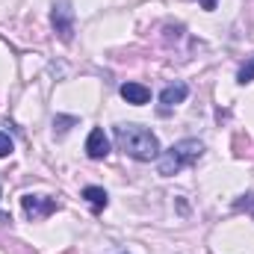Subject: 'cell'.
Returning <instances> with one entry per match:
<instances>
[{
  "instance_id": "6da1fadb",
  "label": "cell",
  "mask_w": 254,
  "mask_h": 254,
  "mask_svg": "<svg viewBox=\"0 0 254 254\" xmlns=\"http://www.w3.org/2000/svg\"><path fill=\"white\" fill-rule=\"evenodd\" d=\"M116 133V142L119 148L125 151L127 157L133 160H142V163H151L160 157V139L142 125H116L113 127Z\"/></svg>"
},
{
  "instance_id": "7a4b0ae2",
  "label": "cell",
  "mask_w": 254,
  "mask_h": 254,
  "mask_svg": "<svg viewBox=\"0 0 254 254\" xmlns=\"http://www.w3.org/2000/svg\"><path fill=\"white\" fill-rule=\"evenodd\" d=\"M201 154H204V142H198V139H181V142H175L169 151H163L157 157V172L163 178H172L181 169L192 166L195 160H201Z\"/></svg>"
},
{
  "instance_id": "3957f363",
  "label": "cell",
  "mask_w": 254,
  "mask_h": 254,
  "mask_svg": "<svg viewBox=\"0 0 254 254\" xmlns=\"http://www.w3.org/2000/svg\"><path fill=\"white\" fill-rule=\"evenodd\" d=\"M21 207H24V213H27V219H33V222H42V219H48L51 213H57V198H45V195H24L21 198Z\"/></svg>"
},
{
  "instance_id": "277c9868",
  "label": "cell",
  "mask_w": 254,
  "mask_h": 254,
  "mask_svg": "<svg viewBox=\"0 0 254 254\" xmlns=\"http://www.w3.org/2000/svg\"><path fill=\"white\" fill-rule=\"evenodd\" d=\"M51 21H54V30L60 33V39H63V42H71V36H74V9H71L68 0H60V3L54 6Z\"/></svg>"
},
{
  "instance_id": "5b68a950",
  "label": "cell",
  "mask_w": 254,
  "mask_h": 254,
  "mask_svg": "<svg viewBox=\"0 0 254 254\" xmlns=\"http://www.w3.org/2000/svg\"><path fill=\"white\" fill-rule=\"evenodd\" d=\"M187 95H190V86H187V83H172V86H166V89L160 92V113L166 116L172 107L184 104V101H187Z\"/></svg>"
},
{
  "instance_id": "8992f818",
  "label": "cell",
  "mask_w": 254,
  "mask_h": 254,
  "mask_svg": "<svg viewBox=\"0 0 254 254\" xmlns=\"http://www.w3.org/2000/svg\"><path fill=\"white\" fill-rule=\"evenodd\" d=\"M86 154H89L92 160H104V157L110 154V139H107V133H104L101 127H95V130L89 133V139H86Z\"/></svg>"
},
{
  "instance_id": "52a82bcc",
  "label": "cell",
  "mask_w": 254,
  "mask_h": 254,
  "mask_svg": "<svg viewBox=\"0 0 254 254\" xmlns=\"http://www.w3.org/2000/svg\"><path fill=\"white\" fill-rule=\"evenodd\" d=\"M122 98H125L127 104H133V107H142V104L151 101V89L142 86V83H125L122 86Z\"/></svg>"
},
{
  "instance_id": "ba28073f",
  "label": "cell",
  "mask_w": 254,
  "mask_h": 254,
  "mask_svg": "<svg viewBox=\"0 0 254 254\" xmlns=\"http://www.w3.org/2000/svg\"><path fill=\"white\" fill-rule=\"evenodd\" d=\"M83 198H86L95 210H104V207L110 204V195L101 190V187H86V190H83Z\"/></svg>"
},
{
  "instance_id": "9c48e42d",
  "label": "cell",
  "mask_w": 254,
  "mask_h": 254,
  "mask_svg": "<svg viewBox=\"0 0 254 254\" xmlns=\"http://www.w3.org/2000/svg\"><path fill=\"white\" fill-rule=\"evenodd\" d=\"M237 80H240L243 86H246V83H252V80H254V57H252V60H249L246 65H243V68H240V74H237Z\"/></svg>"
},
{
  "instance_id": "30bf717a",
  "label": "cell",
  "mask_w": 254,
  "mask_h": 254,
  "mask_svg": "<svg viewBox=\"0 0 254 254\" xmlns=\"http://www.w3.org/2000/svg\"><path fill=\"white\" fill-rule=\"evenodd\" d=\"M71 125H77V119H74V116H60V119L54 122V127H57L60 133H65V130H68Z\"/></svg>"
},
{
  "instance_id": "8fae6325",
  "label": "cell",
  "mask_w": 254,
  "mask_h": 254,
  "mask_svg": "<svg viewBox=\"0 0 254 254\" xmlns=\"http://www.w3.org/2000/svg\"><path fill=\"white\" fill-rule=\"evenodd\" d=\"M12 154V139L6 133H0V157H9Z\"/></svg>"
},
{
  "instance_id": "7c38bea8",
  "label": "cell",
  "mask_w": 254,
  "mask_h": 254,
  "mask_svg": "<svg viewBox=\"0 0 254 254\" xmlns=\"http://www.w3.org/2000/svg\"><path fill=\"white\" fill-rule=\"evenodd\" d=\"M254 207V195H246V201H237V210H252Z\"/></svg>"
},
{
  "instance_id": "4fadbf2b",
  "label": "cell",
  "mask_w": 254,
  "mask_h": 254,
  "mask_svg": "<svg viewBox=\"0 0 254 254\" xmlns=\"http://www.w3.org/2000/svg\"><path fill=\"white\" fill-rule=\"evenodd\" d=\"M201 6H204L207 12H213V9H216V0H201Z\"/></svg>"
},
{
  "instance_id": "5bb4252c",
  "label": "cell",
  "mask_w": 254,
  "mask_h": 254,
  "mask_svg": "<svg viewBox=\"0 0 254 254\" xmlns=\"http://www.w3.org/2000/svg\"><path fill=\"white\" fill-rule=\"evenodd\" d=\"M0 198H3V187H0Z\"/></svg>"
}]
</instances>
